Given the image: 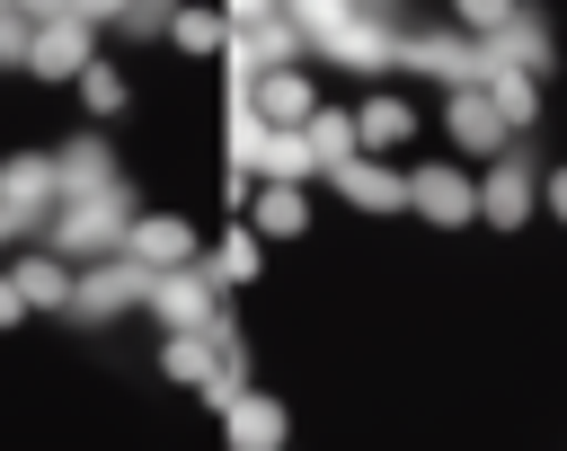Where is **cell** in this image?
<instances>
[{"label":"cell","instance_id":"cell-3","mask_svg":"<svg viewBox=\"0 0 567 451\" xmlns=\"http://www.w3.org/2000/svg\"><path fill=\"white\" fill-rule=\"evenodd\" d=\"M257 221H266V230H301V195H292V186H275V195L257 203Z\"/></svg>","mask_w":567,"mask_h":451},{"label":"cell","instance_id":"cell-2","mask_svg":"<svg viewBox=\"0 0 567 451\" xmlns=\"http://www.w3.org/2000/svg\"><path fill=\"white\" fill-rule=\"evenodd\" d=\"M399 133H408V106H399V97H372V106H363V133H354V141H399Z\"/></svg>","mask_w":567,"mask_h":451},{"label":"cell","instance_id":"cell-4","mask_svg":"<svg viewBox=\"0 0 567 451\" xmlns=\"http://www.w3.org/2000/svg\"><path fill=\"white\" fill-rule=\"evenodd\" d=\"M549 212H558V221H567V168H558V177H549Z\"/></svg>","mask_w":567,"mask_h":451},{"label":"cell","instance_id":"cell-1","mask_svg":"<svg viewBox=\"0 0 567 451\" xmlns=\"http://www.w3.org/2000/svg\"><path fill=\"white\" fill-rule=\"evenodd\" d=\"M257 106H266V124H301V115H310V88H301V80H266Z\"/></svg>","mask_w":567,"mask_h":451}]
</instances>
